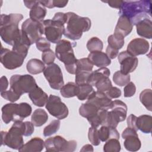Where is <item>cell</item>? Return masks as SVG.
I'll return each instance as SVG.
<instances>
[{"mask_svg":"<svg viewBox=\"0 0 152 152\" xmlns=\"http://www.w3.org/2000/svg\"><path fill=\"white\" fill-rule=\"evenodd\" d=\"M34 125L30 121H17L8 131H1L2 145L18 150L24 145L23 136L28 137L34 132Z\"/></svg>","mask_w":152,"mask_h":152,"instance_id":"6da1fadb","label":"cell"},{"mask_svg":"<svg viewBox=\"0 0 152 152\" xmlns=\"http://www.w3.org/2000/svg\"><path fill=\"white\" fill-rule=\"evenodd\" d=\"M119 14L126 16L135 25L142 18L151 16V2L149 0L123 1Z\"/></svg>","mask_w":152,"mask_h":152,"instance_id":"7a4b0ae2","label":"cell"},{"mask_svg":"<svg viewBox=\"0 0 152 152\" xmlns=\"http://www.w3.org/2000/svg\"><path fill=\"white\" fill-rule=\"evenodd\" d=\"M23 18V16L21 14L1 15L0 36L5 43L13 46L20 37L21 30L19 29L18 24Z\"/></svg>","mask_w":152,"mask_h":152,"instance_id":"3957f363","label":"cell"},{"mask_svg":"<svg viewBox=\"0 0 152 152\" xmlns=\"http://www.w3.org/2000/svg\"><path fill=\"white\" fill-rule=\"evenodd\" d=\"M66 14V26L65 27L64 35L72 40H79L83 32L88 31L91 26L89 18L81 17L73 12Z\"/></svg>","mask_w":152,"mask_h":152,"instance_id":"277c9868","label":"cell"},{"mask_svg":"<svg viewBox=\"0 0 152 152\" xmlns=\"http://www.w3.org/2000/svg\"><path fill=\"white\" fill-rule=\"evenodd\" d=\"M76 44L62 39L56 43L55 47V55L57 58L64 64L65 69L68 73L75 74L77 70V59L76 58L73 47Z\"/></svg>","mask_w":152,"mask_h":152,"instance_id":"5b68a950","label":"cell"},{"mask_svg":"<svg viewBox=\"0 0 152 152\" xmlns=\"http://www.w3.org/2000/svg\"><path fill=\"white\" fill-rule=\"evenodd\" d=\"M110 109V111L107 112L104 125L116 128L119 122L126 119L127 106L122 101L116 100L112 101Z\"/></svg>","mask_w":152,"mask_h":152,"instance_id":"8992f818","label":"cell"},{"mask_svg":"<svg viewBox=\"0 0 152 152\" xmlns=\"http://www.w3.org/2000/svg\"><path fill=\"white\" fill-rule=\"evenodd\" d=\"M10 89L21 96L28 93L37 86L34 77L28 74L13 75L10 78Z\"/></svg>","mask_w":152,"mask_h":152,"instance_id":"52a82bcc","label":"cell"},{"mask_svg":"<svg viewBox=\"0 0 152 152\" xmlns=\"http://www.w3.org/2000/svg\"><path fill=\"white\" fill-rule=\"evenodd\" d=\"M77 147V142L75 140H66L63 137L56 135L50 137L45 141V147L47 151H74Z\"/></svg>","mask_w":152,"mask_h":152,"instance_id":"ba28073f","label":"cell"},{"mask_svg":"<svg viewBox=\"0 0 152 152\" xmlns=\"http://www.w3.org/2000/svg\"><path fill=\"white\" fill-rule=\"evenodd\" d=\"M43 27V33L46 39L51 43H58L64 34V24L56 20H45L42 21Z\"/></svg>","mask_w":152,"mask_h":152,"instance_id":"9c48e42d","label":"cell"},{"mask_svg":"<svg viewBox=\"0 0 152 152\" xmlns=\"http://www.w3.org/2000/svg\"><path fill=\"white\" fill-rule=\"evenodd\" d=\"M45 107L52 116L59 120L65 119L68 115V109L59 96L50 94Z\"/></svg>","mask_w":152,"mask_h":152,"instance_id":"30bf717a","label":"cell"},{"mask_svg":"<svg viewBox=\"0 0 152 152\" xmlns=\"http://www.w3.org/2000/svg\"><path fill=\"white\" fill-rule=\"evenodd\" d=\"M43 75L52 89L60 90L64 85L61 69L56 64L48 65L43 71Z\"/></svg>","mask_w":152,"mask_h":152,"instance_id":"8fae6325","label":"cell"},{"mask_svg":"<svg viewBox=\"0 0 152 152\" xmlns=\"http://www.w3.org/2000/svg\"><path fill=\"white\" fill-rule=\"evenodd\" d=\"M26 58L12 50L4 48L1 49V62L8 69H14L20 67Z\"/></svg>","mask_w":152,"mask_h":152,"instance_id":"7c38bea8","label":"cell"},{"mask_svg":"<svg viewBox=\"0 0 152 152\" xmlns=\"http://www.w3.org/2000/svg\"><path fill=\"white\" fill-rule=\"evenodd\" d=\"M21 30L28 38L31 45L36 43L43 33V27L42 22L27 18L21 25Z\"/></svg>","mask_w":152,"mask_h":152,"instance_id":"4fadbf2b","label":"cell"},{"mask_svg":"<svg viewBox=\"0 0 152 152\" xmlns=\"http://www.w3.org/2000/svg\"><path fill=\"white\" fill-rule=\"evenodd\" d=\"M118 59L121 65L120 71L124 74H129L134 71L138 64V58L127 50L119 53L118 55Z\"/></svg>","mask_w":152,"mask_h":152,"instance_id":"5bb4252c","label":"cell"},{"mask_svg":"<svg viewBox=\"0 0 152 152\" xmlns=\"http://www.w3.org/2000/svg\"><path fill=\"white\" fill-rule=\"evenodd\" d=\"M122 137L125 139L124 145L125 149L129 151H137L141 146V141L138 138L137 131L131 128H126L122 133Z\"/></svg>","mask_w":152,"mask_h":152,"instance_id":"9a60e30c","label":"cell"},{"mask_svg":"<svg viewBox=\"0 0 152 152\" xmlns=\"http://www.w3.org/2000/svg\"><path fill=\"white\" fill-rule=\"evenodd\" d=\"M87 102L94 104L99 109L108 110L110 109L112 104V100L105 93L99 91H94L87 98Z\"/></svg>","mask_w":152,"mask_h":152,"instance_id":"2e32d148","label":"cell"},{"mask_svg":"<svg viewBox=\"0 0 152 152\" xmlns=\"http://www.w3.org/2000/svg\"><path fill=\"white\" fill-rule=\"evenodd\" d=\"M150 45L147 40L142 38L132 39L127 46V51L134 56L147 53L149 50Z\"/></svg>","mask_w":152,"mask_h":152,"instance_id":"e0dca14e","label":"cell"},{"mask_svg":"<svg viewBox=\"0 0 152 152\" xmlns=\"http://www.w3.org/2000/svg\"><path fill=\"white\" fill-rule=\"evenodd\" d=\"M133 24L131 20L124 15H120L115 27L114 34L116 36L124 38L131 33Z\"/></svg>","mask_w":152,"mask_h":152,"instance_id":"ac0fdd59","label":"cell"},{"mask_svg":"<svg viewBox=\"0 0 152 152\" xmlns=\"http://www.w3.org/2000/svg\"><path fill=\"white\" fill-rule=\"evenodd\" d=\"M18 104L11 103H7L2 106V119L5 124H8L11 121H17Z\"/></svg>","mask_w":152,"mask_h":152,"instance_id":"d6986e66","label":"cell"},{"mask_svg":"<svg viewBox=\"0 0 152 152\" xmlns=\"http://www.w3.org/2000/svg\"><path fill=\"white\" fill-rule=\"evenodd\" d=\"M137 34L144 38H152V22L151 17H147L139 21L135 25Z\"/></svg>","mask_w":152,"mask_h":152,"instance_id":"ffe728a7","label":"cell"},{"mask_svg":"<svg viewBox=\"0 0 152 152\" xmlns=\"http://www.w3.org/2000/svg\"><path fill=\"white\" fill-rule=\"evenodd\" d=\"M28 97L33 104L38 107H43L48 100V94L38 86L28 93Z\"/></svg>","mask_w":152,"mask_h":152,"instance_id":"44dd1931","label":"cell"},{"mask_svg":"<svg viewBox=\"0 0 152 152\" xmlns=\"http://www.w3.org/2000/svg\"><path fill=\"white\" fill-rule=\"evenodd\" d=\"M30 45L31 43L28 38L21 30V35L12 46V50L26 58L27 55L28 50Z\"/></svg>","mask_w":152,"mask_h":152,"instance_id":"7402d4cb","label":"cell"},{"mask_svg":"<svg viewBox=\"0 0 152 152\" xmlns=\"http://www.w3.org/2000/svg\"><path fill=\"white\" fill-rule=\"evenodd\" d=\"M88 58L93 65L99 68L106 67L111 64L110 59L104 52L102 51L90 52Z\"/></svg>","mask_w":152,"mask_h":152,"instance_id":"603a6c76","label":"cell"},{"mask_svg":"<svg viewBox=\"0 0 152 152\" xmlns=\"http://www.w3.org/2000/svg\"><path fill=\"white\" fill-rule=\"evenodd\" d=\"M45 147L44 141L39 137H34L31 138L25 144H24L18 150L20 152L24 151H33L40 152Z\"/></svg>","mask_w":152,"mask_h":152,"instance_id":"cb8c5ba5","label":"cell"},{"mask_svg":"<svg viewBox=\"0 0 152 152\" xmlns=\"http://www.w3.org/2000/svg\"><path fill=\"white\" fill-rule=\"evenodd\" d=\"M99 138L100 141L105 142L111 138H116L119 140V134L116 128L102 125L100 128L97 130Z\"/></svg>","mask_w":152,"mask_h":152,"instance_id":"d4e9b609","label":"cell"},{"mask_svg":"<svg viewBox=\"0 0 152 152\" xmlns=\"http://www.w3.org/2000/svg\"><path fill=\"white\" fill-rule=\"evenodd\" d=\"M137 127L138 130L145 134H150L152 129V116L148 115H142L137 117Z\"/></svg>","mask_w":152,"mask_h":152,"instance_id":"484cf974","label":"cell"},{"mask_svg":"<svg viewBox=\"0 0 152 152\" xmlns=\"http://www.w3.org/2000/svg\"><path fill=\"white\" fill-rule=\"evenodd\" d=\"M46 12L47 11L46 8L39 1H37V4L31 9H30L29 12L30 18L34 21L42 22L45 17Z\"/></svg>","mask_w":152,"mask_h":152,"instance_id":"4316f807","label":"cell"},{"mask_svg":"<svg viewBox=\"0 0 152 152\" xmlns=\"http://www.w3.org/2000/svg\"><path fill=\"white\" fill-rule=\"evenodd\" d=\"M26 68L30 74L36 75L43 72L45 69V65L43 61L39 59L33 58L27 62Z\"/></svg>","mask_w":152,"mask_h":152,"instance_id":"83f0119b","label":"cell"},{"mask_svg":"<svg viewBox=\"0 0 152 152\" xmlns=\"http://www.w3.org/2000/svg\"><path fill=\"white\" fill-rule=\"evenodd\" d=\"M99 110L100 109L93 103L86 102L80 106L79 113L81 116L87 119L96 115Z\"/></svg>","mask_w":152,"mask_h":152,"instance_id":"f1b7e54d","label":"cell"},{"mask_svg":"<svg viewBox=\"0 0 152 152\" xmlns=\"http://www.w3.org/2000/svg\"><path fill=\"white\" fill-rule=\"evenodd\" d=\"M48 119V115L47 112L43 109H36L31 118V121L33 124L37 127L41 126L44 125Z\"/></svg>","mask_w":152,"mask_h":152,"instance_id":"f546056e","label":"cell"},{"mask_svg":"<svg viewBox=\"0 0 152 152\" xmlns=\"http://www.w3.org/2000/svg\"><path fill=\"white\" fill-rule=\"evenodd\" d=\"M110 74V71L109 68L106 67H102L98 69H96L94 71H92L91 73L88 80V83L91 85L92 86H94L96 83L102 79L103 77H109Z\"/></svg>","mask_w":152,"mask_h":152,"instance_id":"4dcf8cb0","label":"cell"},{"mask_svg":"<svg viewBox=\"0 0 152 152\" xmlns=\"http://www.w3.org/2000/svg\"><path fill=\"white\" fill-rule=\"evenodd\" d=\"M79 92V86L75 83L68 82L60 89V93L65 98L77 96Z\"/></svg>","mask_w":152,"mask_h":152,"instance_id":"1f68e13d","label":"cell"},{"mask_svg":"<svg viewBox=\"0 0 152 152\" xmlns=\"http://www.w3.org/2000/svg\"><path fill=\"white\" fill-rule=\"evenodd\" d=\"M108 110L100 109L97 113L91 118L87 119V121L92 127L97 128L100 125H104L107 112Z\"/></svg>","mask_w":152,"mask_h":152,"instance_id":"d6a6232c","label":"cell"},{"mask_svg":"<svg viewBox=\"0 0 152 152\" xmlns=\"http://www.w3.org/2000/svg\"><path fill=\"white\" fill-rule=\"evenodd\" d=\"M140 100L148 110H152V91L151 89L142 90L140 94Z\"/></svg>","mask_w":152,"mask_h":152,"instance_id":"836d02e7","label":"cell"},{"mask_svg":"<svg viewBox=\"0 0 152 152\" xmlns=\"http://www.w3.org/2000/svg\"><path fill=\"white\" fill-rule=\"evenodd\" d=\"M32 112L31 106L26 102H22L18 104L17 121H23V120L29 116Z\"/></svg>","mask_w":152,"mask_h":152,"instance_id":"e575fe53","label":"cell"},{"mask_svg":"<svg viewBox=\"0 0 152 152\" xmlns=\"http://www.w3.org/2000/svg\"><path fill=\"white\" fill-rule=\"evenodd\" d=\"M107 43V46L114 49L119 50L124 46L125 41L124 38L115 34H112L108 37Z\"/></svg>","mask_w":152,"mask_h":152,"instance_id":"d590c367","label":"cell"},{"mask_svg":"<svg viewBox=\"0 0 152 152\" xmlns=\"http://www.w3.org/2000/svg\"><path fill=\"white\" fill-rule=\"evenodd\" d=\"M86 46L88 50L90 52L102 51L103 48V43L98 37H93L88 40Z\"/></svg>","mask_w":152,"mask_h":152,"instance_id":"8d00e7d4","label":"cell"},{"mask_svg":"<svg viewBox=\"0 0 152 152\" xmlns=\"http://www.w3.org/2000/svg\"><path fill=\"white\" fill-rule=\"evenodd\" d=\"M113 81L119 86H124L130 82V75L124 74L121 71H117L113 75Z\"/></svg>","mask_w":152,"mask_h":152,"instance_id":"74e56055","label":"cell"},{"mask_svg":"<svg viewBox=\"0 0 152 152\" xmlns=\"http://www.w3.org/2000/svg\"><path fill=\"white\" fill-rule=\"evenodd\" d=\"M121 149V146L119 140L111 138L106 141L103 145L104 152H119Z\"/></svg>","mask_w":152,"mask_h":152,"instance_id":"f35d334b","label":"cell"},{"mask_svg":"<svg viewBox=\"0 0 152 152\" xmlns=\"http://www.w3.org/2000/svg\"><path fill=\"white\" fill-rule=\"evenodd\" d=\"M78 86L79 92L77 97L80 100H84L87 99L88 96L94 91L93 86L88 83L80 85Z\"/></svg>","mask_w":152,"mask_h":152,"instance_id":"ab89813d","label":"cell"},{"mask_svg":"<svg viewBox=\"0 0 152 152\" xmlns=\"http://www.w3.org/2000/svg\"><path fill=\"white\" fill-rule=\"evenodd\" d=\"M61 122L59 119L53 120L50 123L45 127L43 129V135L45 137H49L55 134L60 128Z\"/></svg>","mask_w":152,"mask_h":152,"instance_id":"60d3db41","label":"cell"},{"mask_svg":"<svg viewBox=\"0 0 152 152\" xmlns=\"http://www.w3.org/2000/svg\"><path fill=\"white\" fill-rule=\"evenodd\" d=\"M94 86L97 88V91L105 93L112 87V84L109 77H106L99 80Z\"/></svg>","mask_w":152,"mask_h":152,"instance_id":"b9f144b4","label":"cell"},{"mask_svg":"<svg viewBox=\"0 0 152 152\" xmlns=\"http://www.w3.org/2000/svg\"><path fill=\"white\" fill-rule=\"evenodd\" d=\"M92 71L77 70L75 72V83L80 86L88 83V78Z\"/></svg>","mask_w":152,"mask_h":152,"instance_id":"7bdbcfd3","label":"cell"},{"mask_svg":"<svg viewBox=\"0 0 152 152\" xmlns=\"http://www.w3.org/2000/svg\"><path fill=\"white\" fill-rule=\"evenodd\" d=\"M93 65L88 58H81L77 60V70L92 71Z\"/></svg>","mask_w":152,"mask_h":152,"instance_id":"ee69618b","label":"cell"},{"mask_svg":"<svg viewBox=\"0 0 152 152\" xmlns=\"http://www.w3.org/2000/svg\"><path fill=\"white\" fill-rule=\"evenodd\" d=\"M88 138L90 142L95 146L99 145L100 143V140L99 138L97 129L94 127H90L88 132Z\"/></svg>","mask_w":152,"mask_h":152,"instance_id":"f6af8a7d","label":"cell"},{"mask_svg":"<svg viewBox=\"0 0 152 152\" xmlns=\"http://www.w3.org/2000/svg\"><path fill=\"white\" fill-rule=\"evenodd\" d=\"M55 53L50 49L43 52L42 54V61L44 64L49 65L53 63L55 59Z\"/></svg>","mask_w":152,"mask_h":152,"instance_id":"bcb514c9","label":"cell"},{"mask_svg":"<svg viewBox=\"0 0 152 152\" xmlns=\"http://www.w3.org/2000/svg\"><path fill=\"white\" fill-rule=\"evenodd\" d=\"M1 96L2 97L5 99L7 100H8L12 103L16 102L18 100L20 97L21 95L16 93L13 90L10 89L8 91H5L1 93Z\"/></svg>","mask_w":152,"mask_h":152,"instance_id":"7dc6e473","label":"cell"},{"mask_svg":"<svg viewBox=\"0 0 152 152\" xmlns=\"http://www.w3.org/2000/svg\"><path fill=\"white\" fill-rule=\"evenodd\" d=\"M36 46L37 49L42 52H45L50 48V42L45 37H42L36 42Z\"/></svg>","mask_w":152,"mask_h":152,"instance_id":"c3c4849f","label":"cell"},{"mask_svg":"<svg viewBox=\"0 0 152 152\" xmlns=\"http://www.w3.org/2000/svg\"><path fill=\"white\" fill-rule=\"evenodd\" d=\"M124 97H130L133 96L136 92V87L133 82H129L126 85H125L124 88Z\"/></svg>","mask_w":152,"mask_h":152,"instance_id":"681fc988","label":"cell"},{"mask_svg":"<svg viewBox=\"0 0 152 152\" xmlns=\"http://www.w3.org/2000/svg\"><path fill=\"white\" fill-rule=\"evenodd\" d=\"M106 95L110 99H116L121 96V90L116 87H112L108 91L106 92Z\"/></svg>","mask_w":152,"mask_h":152,"instance_id":"f907efd6","label":"cell"},{"mask_svg":"<svg viewBox=\"0 0 152 152\" xmlns=\"http://www.w3.org/2000/svg\"><path fill=\"white\" fill-rule=\"evenodd\" d=\"M137 117L135 115L133 114L130 115L126 119L128 127L132 128L135 131H138V129L137 127Z\"/></svg>","mask_w":152,"mask_h":152,"instance_id":"816d5d0a","label":"cell"},{"mask_svg":"<svg viewBox=\"0 0 152 152\" xmlns=\"http://www.w3.org/2000/svg\"><path fill=\"white\" fill-rule=\"evenodd\" d=\"M52 19L54 20H56V21L61 22L65 24L66 22V19H67L66 14L61 12H56V13H55V14Z\"/></svg>","mask_w":152,"mask_h":152,"instance_id":"f5cc1de1","label":"cell"},{"mask_svg":"<svg viewBox=\"0 0 152 152\" xmlns=\"http://www.w3.org/2000/svg\"><path fill=\"white\" fill-rule=\"evenodd\" d=\"M119 53V50L114 49L109 46H107L106 49V54L110 59H115L116 57L118 56Z\"/></svg>","mask_w":152,"mask_h":152,"instance_id":"db71d44e","label":"cell"},{"mask_svg":"<svg viewBox=\"0 0 152 152\" xmlns=\"http://www.w3.org/2000/svg\"><path fill=\"white\" fill-rule=\"evenodd\" d=\"M102 2L104 3H107L109 5V6L112 8L119 10L122 4L123 1H102Z\"/></svg>","mask_w":152,"mask_h":152,"instance_id":"11a10c76","label":"cell"},{"mask_svg":"<svg viewBox=\"0 0 152 152\" xmlns=\"http://www.w3.org/2000/svg\"><path fill=\"white\" fill-rule=\"evenodd\" d=\"M8 86V81L5 76H2L1 78V93L6 91Z\"/></svg>","mask_w":152,"mask_h":152,"instance_id":"9f6ffc18","label":"cell"},{"mask_svg":"<svg viewBox=\"0 0 152 152\" xmlns=\"http://www.w3.org/2000/svg\"><path fill=\"white\" fill-rule=\"evenodd\" d=\"M68 1H55L53 0V7H58V8H64L65 7Z\"/></svg>","mask_w":152,"mask_h":152,"instance_id":"6f0895ef","label":"cell"},{"mask_svg":"<svg viewBox=\"0 0 152 152\" xmlns=\"http://www.w3.org/2000/svg\"><path fill=\"white\" fill-rule=\"evenodd\" d=\"M45 7L48 8H53V0H47V1H39Z\"/></svg>","mask_w":152,"mask_h":152,"instance_id":"680465c9","label":"cell"},{"mask_svg":"<svg viewBox=\"0 0 152 152\" xmlns=\"http://www.w3.org/2000/svg\"><path fill=\"white\" fill-rule=\"evenodd\" d=\"M23 2L27 8L31 9L37 4V1H24Z\"/></svg>","mask_w":152,"mask_h":152,"instance_id":"91938a15","label":"cell"},{"mask_svg":"<svg viewBox=\"0 0 152 152\" xmlns=\"http://www.w3.org/2000/svg\"><path fill=\"white\" fill-rule=\"evenodd\" d=\"M93 147L91 145L86 144L82 147L80 151H93Z\"/></svg>","mask_w":152,"mask_h":152,"instance_id":"94428289","label":"cell"}]
</instances>
